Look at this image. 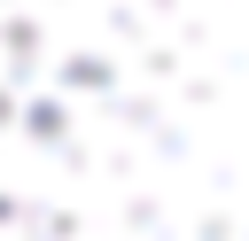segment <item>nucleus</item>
Here are the masks:
<instances>
[{
    "label": "nucleus",
    "instance_id": "obj_1",
    "mask_svg": "<svg viewBox=\"0 0 249 241\" xmlns=\"http://www.w3.org/2000/svg\"><path fill=\"white\" fill-rule=\"evenodd\" d=\"M0 241H249V0H0Z\"/></svg>",
    "mask_w": 249,
    "mask_h": 241
}]
</instances>
